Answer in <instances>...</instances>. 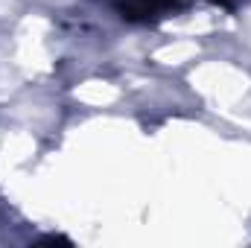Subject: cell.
Instances as JSON below:
<instances>
[{
  "label": "cell",
  "instance_id": "6da1fadb",
  "mask_svg": "<svg viewBox=\"0 0 251 248\" xmlns=\"http://www.w3.org/2000/svg\"><path fill=\"white\" fill-rule=\"evenodd\" d=\"M176 3L178 0H117V9L128 21H146L149 15H158V12H164Z\"/></svg>",
  "mask_w": 251,
  "mask_h": 248
}]
</instances>
